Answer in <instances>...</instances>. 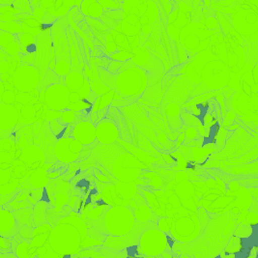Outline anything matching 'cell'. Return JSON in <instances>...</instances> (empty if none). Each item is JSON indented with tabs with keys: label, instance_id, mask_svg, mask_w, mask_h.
Listing matches in <instances>:
<instances>
[{
	"label": "cell",
	"instance_id": "1",
	"mask_svg": "<svg viewBox=\"0 0 258 258\" xmlns=\"http://www.w3.org/2000/svg\"><path fill=\"white\" fill-rule=\"evenodd\" d=\"M47 241L54 251L70 252L78 247L72 241L79 245L82 242V237L79 236V232L74 226L61 221L58 225L50 230Z\"/></svg>",
	"mask_w": 258,
	"mask_h": 258
},
{
	"label": "cell",
	"instance_id": "2",
	"mask_svg": "<svg viewBox=\"0 0 258 258\" xmlns=\"http://www.w3.org/2000/svg\"><path fill=\"white\" fill-rule=\"evenodd\" d=\"M105 220L107 230L110 233L123 236L126 232L122 226L129 232L135 223V215L125 207H115L108 211Z\"/></svg>",
	"mask_w": 258,
	"mask_h": 258
},
{
	"label": "cell",
	"instance_id": "3",
	"mask_svg": "<svg viewBox=\"0 0 258 258\" xmlns=\"http://www.w3.org/2000/svg\"><path fill=\"white\" fill-rule=\"evenodd\" d=\"M53 47L51 38L48 33H43L38 37L36 44V54L34 65L37 71L39 72L41 78L45 76L49 67L51 59L54 57Z\"/></svg>",
	"mask_w": 258,
	"mask_h": 258
},
{
	"label": "cell",
	"instance_id": "4",
	"mask_svg": "<svg viewBox=\"0 0 258 258\" xmlns=\"http://www.w3.org/2000/svg\"><path fill=\"white\" fill-rule=\"evenodd\" d=\"M41 76L35 67L24 65L16 71L14 76L15 87L22 92H29L37 88Z\"/></svg>",
	"mask_w": 258,
	"mask_h": 258
},
{
	"label": "cell",
	"instance_id": "5",
	"mask_svg": "<svg viewBox=\"0 0 258 258\" xmlns=\"http://www.w3.org/2000/svg\"><path fill=\"white\" fill-rule=\"evenodd\" d=\"M71 91L66 85L54 83L47 87L45 92V100L47 106L53 110H61L70 105Z\"/></svg>",
	"mask_w": 258,
	"mask_h": 258
},
{
	"label": "cell",
	"instance_id": "6",
	"mask_svg": "<svg viewBox=\"0 0 258 258\" xmlns=\"http://www.w3.org/2000/svg\"><path fill=\"white\" fill-rule=\"evenodd\" d=\"M141 241H146V242H151L148 244L141 245V248H143V251L146 252L147 254H160L164 251L166 247V236L158 231V230H149L145 232L143 236H141Z\"/></svg>",
	"mask_w": 258,
	"mask_h": 258
},
{
	"label": "cell",
	"instance_id": "7",
	"mask_svg": "<svg viewBox=\"0 0 258 258\" xmlns=\"http://www.w3.org/2000/svg\"><path fill=\"white\" fill-rule=\"evenodd\" d=\"M71 136L82 145H89L96 141V127L91 122L83 121L72 130Z\"/></svg>",
	"mask_w": 258,
	"mask_h": 258
},
{
	"label": "cell",
	"instance_id": "8",
	"mask_svg": "<svg viewBox=\"0 0 258 258\" xmlns=\"http://www.w3.org/2000/svg\"><path fill=\"white\" fill-rule=\"evenodd\" d=\"M73 139V137H63L55 142L54 156L61 163H74L79 158L78 154H75L71 150L70 142Z\"/></svg>",
	"mask_w": 258,
	"mask_h": 258
},
{
	"label": "cell",
	"instance_id": "9",
	"mask_svg": "<svg viewBox=\"0 0 258 258\" xmlns=\"http://www.w3.org/2000/svg\"><path fill=\"white\" fill-rule=\"evenodd\" d=\"M19 232V226L16 222L13 211L0 207V236L13 238Z\"/></svg>",
	"mask_w": 258,
	"mask_h": 258
},
{
	"label": "cell",
	"instance_id": "10",
	"mask_svg": "<svg viewBox=\"0 0 258 258\" xmlns=\"http://www.w3.org/2000/svg\"><path fill=\"white\" fill-rule=\"evenodd\" d=\"M118 129L110 121H102L96 128V141L103 144H110L117 140Z\"/></svg>",
	"mask_w": 258,
	"mask_h": 258
},
{
	"label": "cell",
	"instance_id": "11",
	"mask_svg": "<svg viewBox=\"0 0 258 258\" xmlns=\"http://www.w3.org/2000/svg\"><path fill=\"white\" fill-rule=\"evenodd\" d=\"M18 121L17 109L11 104H0V130L13 129Z\"/></svg>",
	"mask_w": 258,
	"mask_h": 258
},
{
	"label": "cell",
	"instance_id": "12",
	"mask_svg": "<svg viewBox=\"0 0 258 258\" xmlns=\"http://www.w3.org/2000/svg\"><path fill=\"white\" fill-rule=\"evenodd\" d=\"M18 186V181L13 180L12 172L0 166V195L6 196L14 192Z\"/></svg>",
	"mask_w": 258,
	"mask_h": 258
},
{
	"label": "cell",
	"instance_id": "13",
	"mask_svg": "<svg viewBox=\"0 0 258 258\" xmlns=\"http://www.w3.org/2000/svg\"><path fill=\"white\" fill-rule=\"evenodd\" d=\"M47 210V201L39 200L34 204L33 213H32V222L34 224V227L39 226L41 224H44V223H47V217H46Z\"/></svg>",
	"mask_w": 258,
	"mask_h": 258
},
{
	"label": "cell",
	"instance_id": "14",
	"mask_svg": "<svg viewBox=\"0 0 258 258\" xmlns=\"http://www.w3.org/2000/svg\"><path fill=\"white\" fill-rule=\"evenodd\" d=\"M32 213H33V207H24V208L13 211L19 228L22 227L24 224H28L34 227V224L32 222Z\"/></svg>",
	"mask_w": 258,
	"mask_h": 258
},
{
	"label": "cell",
	"instance_id": "15",
	"mask_svg": "<svg viewBox=\"0 0 258 258\" xmlns=\"http://www.w3.org/2000/svg\"><path fill=\"white\" fill-rule=\"evenodd\" d=\"M83 84H84V80L82 75L77 72L68 74L65 78V85L70 91L73 92H78L82 88Z\"/></svg>",
	"mask_w": 258,
	"mask_h": 258
},
{
	"label": "cell",
	"instance_id": "16",
	"mask_svg": "<svg viewBox=\"0 0 258 258\" xmlns=\"http://www.w3.org/2000/svg\"><path fill=\"white\" fill-rule=\"evenodd\" d=\"M59 82H60V77L55 74L54 71L48 69L47 73L45 74V76L41 79L39 84L37 85V89L39 92H43L49 85L59 83Z\"/></svg>",
	"mask_w": 258,
	"mask_h": 258
},
{
	"label": "cell",
	"instance_id": "17",
	"mask_svg": "<svg viewBox=\"0 0 258 258\" xmlns=\"http://www.w3.org/2000/svg\"><path fill=\"white\" fill-rule=\"evenodd\" d=\"M33 230H34L33 226L28 225V224H24L22 227L19 228L18 234L20 235L24 239V241L30 242V240L33 237Z\"/></svg>",
	"mask_w": 258,
	"mask_h": 258
},
{
	"label": "cell",
	"instance_id": "18",
	"mask_svg": "<svg viewBox=\"0 0 258 258\" xmlns=\"http://www.w3.org/2000/svg\"><path fill=\"white\" fill-rule=\"evenodd\" d=\"M12 251V238L0 236V253Z\"/></svg>",
	"mask_w": 258,
	"mask_h": 258
},
{
	"label": "cell",
	"instance_id": "19",
	"mask_svg": "<svg viewBox=\"0 0 258 258\" xmlns=\"http://www.w3.org/2000/svg\"><path fill=\"white\" fill-rule=\"evenodd\" d=\"M63 123L67 124V123H71L74 120V111L73 110H67L63 113Z\"/></svg>",
	"mask_w": 258,
	"mask_h": 258
}]
</instances>
